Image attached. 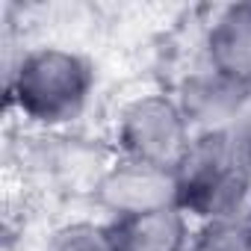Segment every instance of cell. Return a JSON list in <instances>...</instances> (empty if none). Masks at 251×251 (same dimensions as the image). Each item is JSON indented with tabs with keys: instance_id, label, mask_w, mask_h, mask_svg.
Here are the masks:
<instances>
[{
	"instance_id": "1",
	"label": "cell",
	"mask_w": 251,
	"mask_h": 251,
	"mask_svg": "<svg viewBox=\"0 0 251 251\" xmlns=\"http://www.w3.org/2000/svg\"><path fill=\"white\" fill-rule=\"evenodd\" d=\"M92 62L59 45L24 50L6 71V100L30 124L62 127L83 115L95 95Z\"/></svg>"
},
{
	"instance_id": "2",
	"label": "cell",
	"mask_w": 251,
	"mask_h": 251,
	"mask_svg": "<svg viewBox=\"0 0 251 251\" xmlns=\"http://www.w3.org/2000/svg\"><path fill=\"white\" fill-rule=\"evenodd\" d=\"M177 177V207L198 225L251 210V145L233 130L195 133Z\"/></svg>"
},
{
	"instance_id": "3",
	"label": "cell",
	"mask_w": 251,
	"mask_h": 251,
	"mask_svg": "<svg viewBox=\"0 0 251 251\" xmlns=\"http://www.w3.org/2000/svg\"><path fill=\"white\" fill-rule=\"evenodd\" d=\"M112 139L121 160L177 172L195 130L175 92H145L121 106Z\"/></svg>"
},
{
	"instance_id": "4",
	"label": "cell",
	"mask_w": 251,
	"mask_h": 251,
	"mask_svg": "<svg viewBox=\"0 0 251 251\" xmlns=\"http://www.w3.org/2000/svg\"><path fill=\"white\" fill-rule=\"evenodd\" d=\"M95 204L106 222H127L172 210L177 207V177L169 169L115 157L95 180Z\"/></svg>"
},
{
	"instance_id": "5",
	"label": "cell",
	"mask_w": 251,
	"mask_h": 251,
	"mask_svg": "<svg viewBox=\"0 0 251 251\" xmlns=\"http://www.w3.org/2000/svg\"><path fill=\"white\" fill-rule=\"evenodd\" d=\"M201 65L251 92V3H230L213 12L201 39Z\"/></svg>"
},
{
	"instance_id": "6",
	"label": "cell",
	"mask_w": 251,
	"mask_h": 251,
	"mask_svg": "<svg viewBox=\"0 0 251 251\" xmlns=\"http://www.w3.org/2000/svg\"><path fill=\"white\" fill-rule=\"evenodd\" d=\"M180 109L186 112L189 124L195 133H213V130H230L239 121L251 92L227 83L225 77H219L216 71L198 65L195 71H189L177 92H175Z\"/></svg>"
},
{
	"instance_id": "7",
	"label": "cell",
	"mask_w": 251,
	"mask_h": 251,
	"mask_svg": "<svg viewBox=\"0 0 251 251\" xmlns=\"http://www.w3.org/2000/svg\"><path fill=\"white\" fill-rule=\"evenodd\" d=\"M109 225L115 236V251H189L195 227V222L177 207Z\"/></svg>"
},
{
	"instance_id": "8",
	"label": "cell",
	"mask_w": 251,
	"mask_h": 251,
	"mask_svg": "<svg viewBox=\"0 0 251 251\" xmlns=\"http://www.w3.org/2000/svg\"><path fill=\"white\" fill-rule=\"evenodd\" d=\"M42 251H115V236L109 222H68L56 227Z\"/></svg>"
},
{
	"instance_id": "9",
	"label": "cell",
	"mask_w": 251,
	"mask_h": 251,
	"mask_svg": "<svg viewBox=\"0 0 251 251\" xmlns=\"http://www.w3.org/2000/svg\"><path fill=\"white\" fill-rule=\"evenodd\" d=\"M189 251H248V213L198 222L192 227Z\"/></svg>"
},
{
	"instance_id": "10",
	"label": "cell",
	"mask_w": 251,
	"mask_h": 251,
	"mask_svg": "<svg viewBox=\"0 0 251 251\" xmlns=\"http://www.w3.org/2000/svg\"><path fill=\"white\" fill-rule=\"evenodd\" d=\"M248 251H251V210H248Z\"/></svg>"
}]
</instances>
